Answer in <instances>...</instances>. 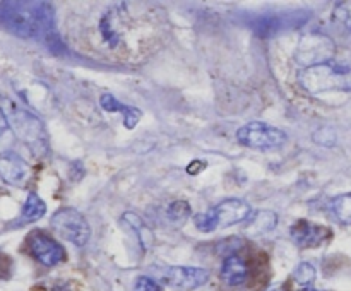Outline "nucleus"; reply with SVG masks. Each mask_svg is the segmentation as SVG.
Returning a JSON list of instances; mask_svg holds the SVG:
<instances>
[{
  "mask_svg": "<svg viewBox=\"0 0 351 291\" xmlns=\"http://www.w3.org/2000/svg\"><path fill=\"white\" fill-rule=\"evenodd\" d=\"M160 277L171 288L178 290H195L208 283L209 273L201 267H184V266H171L161 267Z\"/></svg>",
  "mask_w": 351,
  "mask_h": 291,
  "instance_id": "6e6552de",
  "label": "nucleus"
},
{
  "mask_svg": "<svg viewBox=\"0 0 351 291\" xmlns=\"http://www.w3.org/2000/svg\"><path fill=\"white\" fill-rule=\"evenodd\" d=\"M250 276V267L245 260L237 253H232L225 259L221 266V279L228 286H240Z\"/></svg>",
  "mask_w": 351,
  "mask_h": 291,
  "instance_id": "4468645a",
  "label": "nucleus"
},
{
  "mask_svg": "<svg viewBox=\"0 0 351 291\" xmlns=\"http://www.w3.org/2000/svg\"><path fill=\"white\" fill-rule=\"evenodd\" d=\"M163 26L160 10L146 3H108L82 17L81 36L98 57L130 62L160 45Z\"/></svg>",
  "mask_w": 351,
  "mask_h": 291,
  "instance_id": "f257e3e1",
  "label": "nucleus"
},
{
  "mask_svg": "<svg viewBox=\"0 0 351 291\" xmlns=\"http://www.w3.org/2000/svg\"><path fill=\"white\" fill-rule=\"evenodd\" d=\"M99 105H101V108L105 110V112L123 113V116H125V118H123V123H125L127 129H134V127L139 123L141 116H143L139 108L122 105V103H120L119 99H115V96L112 94H103L101 98H99Z\"/></svg>",
  "mask_w": 351,
  "mask_h": 291,
  "instance_id": "dca6fc26",
  "label": "nucleus"
},
{
  "mask_svg": "<svg viewBox=\"0 0 351 291\" xmlns=\"http://www.w3.org/2000/svg\"><path fill=\"white\" fill-rule=\"evenodd\" d=\"M332 50H335V45L329 38L321 36V34H308L302 40L297 57L307 68L331 60Z\"/></svg>",
  "mask_w": 351,
  "mask_h": 291,
  "instance_id": "1a4fd4ad",
  "label": "nucleus"
},
{
  "mask_svg": "<svg viewBox=\"0 0 351 291\" xmlns=\"http://www.w3.org/2000/svg\"><path fill=\"white\" fill-rule=\"evenodd\" d=\"M9 267V259L3 253H0V277L5 276V270Z\"/></svg>",
  "mask_w": 351,
  "mask_h": 291,
  "instance_id": "a878e982",
  "label": "nucleus"
},
{
  "mask_svg": "<svg viewBox=\"0 0 351 291\" xmlns=\"http://www.w3.org/2000/svg\"><path fill=\"white\" fill-rule=\"evenodd\" d=\"M315 276H317V270H315V267L308 262L298 264L297 269H295L293 273L295 283L302 288H311L312 283L315 281Z\"/></svg>",
  "mask_w": 351,
  "mask_h": 291,
  "instance_id": "412c9836",
  "label": "nucleus"
},
{
  "mask_svg": "<svg viewBox=\"0 0 351 291\" xmlns=\"http://www.w3.org/2000/svg\"><path fill=\"white\" fill-rule=\"evenodd\" d=\"M134 291H161V286L151 277L141 276L137 277L136 284H134Z\"/></svg>",
  "mask_w": 351,
  "mask_h": 291,
  "instance_id": "5701e85b",
  "label": "nucleus"
},
{
  "mask_svg": "<svg viewBox=\"0 0 351 291\" xmlns=\"http://www.w3.org/2000/svg\"><path fill=\"white\" fill-rule=\"evenodd\" d=\"M267 291H285V288H281V286H274V288H269V290Z\"/></svg>",
  "mask_w": 351,
  "mask_h": 291,
  "instance_id": "bb28decb",
  "label": "nucleus"
},
{
  "mask_svg": "<svg viewBox=\"0 0 351 291\" xmlns=\"http://www.w3.org/2000/svg\"><path fill=\"white\" fill-rule=\"evenodd\" d=\"M298 81L311 94L351 91V67L329 60L300 71Z\"/></svg>",
  "mask_w": 351,
  "mask_h": 291,
  "instance_id": "7ed1b4c3",
  "label": "nucleus"
},
{
  "mask_svg": "<svg viewBox=\"0 0 351 291\" xmlns=\"http://www.w3.org/2000/svg\"><path fill=\"white\" fill-rule=\"evenodd\" d=\"M0 26L19 38L55 36V9L48 2H0Z\"/></svg>",
  "mask_w": 351,
  "mask_h": 291,
  "instance_id": "f03ea898",
  "label": "nucleus"
},
{
  "mask_svg": "<svg viewBox=\"0 0 351 291\" xmlns=\"http://www.w3.org/2000/svg\"><path fill=\"white\" fill-rule=\"evenodd\" d=\"M332 212L336 214L339 223L351 225V194H343L332 201Z\"/></svg>",
  "mask_w": 351,
  "mask_h": 291,
  "instance_id": "a211bd4d",
  "label": "nucleus"
},
{
  "mask_svg": "<svg viewBox=\"0 0 351 291\" xmlns=\"http://www.w3.org/2000/svg\"><path fill=\"white\" fill-rule=\"evenodd\" d=\"M290 235L298 246L311 249V246H317L321 245L322 242H326L331 233H329V229L326 228V226L315 225V223L302 219V221L295 223V225L291 226Z\"/></svg>",
  "mask_w": 351,
  "mask_h": 291,
  "instance_id": "9b49d317",
  "label": "nucleus"
},
{
  "mask_svg": "<svg viewBox=\"0 0 351 291\" xmlns=\"http://www.w3.org/2000/svg\"><path fill=\"white\" fill-rule=\"evenodd\" d=\"M314 140L317 144H321V146H326V147H331L332 144L336 142V134L332 129H321L317 134L314 136Z\"/></svg>",
  "mask_w": 351,
  "mask_h": 291,
  "instance_id": "b1692460",
  "label": "nucleus"
},
{
  "mask_svg": "<svg viewBox=\"0 0 351 291\" xmlns=\"http://www.w3.org/2000/svg\"><path fill=\"white\" fill-rule=\"evenodd\" d=\"M27 249L31 255L40 264L47 267H53L65 260V250L58 242H55L50 235L45 231H33L27 235Z\"/></svg>",
  "mask_w": 351,
  "mask_h": 291,
  "instance_id": "0eeeda50",
  "label": "nucleus"
},
{
  "mask_svg": "<svg viewBox=\"0 0 351 291\" xmlns=\"http://www.w3.org/2000/svg\"><path fill=\"white\" fill-rule=\"evenodd\" d=\"M278 223V216L273 211H256L250 212L245 221V235L261 236L274 229Z\"/></svg>",
  "mask_w": 351,
  "mask_h": 291,
  "instance_id": "2eb2a0df",
  "label": "nucleus"
},
{
  "mask_svg": "<svg viewBox=\"0 0 351 291\" xmlns=\"http://www.w3.org/2000/svg\"><path fill=\"white\" fill-rule=\"evenodd\" d=\"M191 212V204H189L187 201H173L167 207V218L170 219L173 225H182V223L187 221Z\"/></svg>",
  "mask_w": 351,
  "mask_h": 291,
  "instance_id": "6ab92c4d",
  "label": "nucleus"
},
{
  "mask_svg": "<svg viewBox=\"0 0 351 291\" xmlns=\"http://www.w3.org/2000/svg\"><path fill=\"white\" fill-rule=\"evenodd\" d=\"M216 218H218V228H228L237 223L247 221L250 216V205L242 199H226L215 205Z\"/></svg>",
  "mask_w": 351,
  "mask_h": 291,
  "instance_id": "ddd939ff",
  "label": "nucleus"
},
{
  "mask_svg": "<svg viewBox=\"0 0 351 291\" xmlns=\"http://www.w3.org/2000/svg\"><path fill=\"white\" fill-rule=\"evenodd\" d=\"M237 139L240 144L250 147V149L271 151L278 149L288 140L287 134L278 127L269 125L264 122H250L240 127L237 132Z\"/></svg>",
  "mask_w": 351,
  "mask_h": 291,
  "instance_id": "39448f33",
  "label": "nucleus"
},
{
  "mask_svg": "<svg viewBox=\"0 0 351 291\" xmlns=\"http://www.w3.org/2000/svg\"><path fill=\"white\" fill-rule=\"evenodd\" d=\"M194 223H195V226L201 229V231H206V233H209V231H213V229L218 228V218H216L215 207L208 209L206 212H201V214L195 216Z\"/></svg>",
  "mask_w": 351,
  "mask_h": 291,
  "instance_id": "4be33fe9",
  "label": "nucleus"
},
{
  "mask_svg": "<svg viewBox=\"0 0 351 291\" xmlns=\"http://www.w3.org/2000/svg\"><path fill=\"white\" fill-rule=\"evenodd\" d=\"M51 228L62 236V238L69 240L74 243L75 246H84L88 243L89 236H91V229H89L88 221L84 216L79 211L72 207L58 209L53 216H51Z\"/></svg>",
  "mask_w": 351,
  "mask_h": 291,
  "instance_id": "423d86ee",
  "label": "nucleus"
},
{
  "mask_svg": "<svg viewBox=\"0 0 351 291\" xmlns=\"http://www.w3.org/2000/svg\"><path fill=\"white\" fill-rule=\"evenodd\" d=\"M0 110L17 139L23 140L34 154H43L47 151V134L38 116L17 106L10 99L0 98Z\"/></svg>",
  "mask_w": 351,
  "mask_h": 291,
  "instance_id": "20e7f679",
  "label": "nucleus"
},
{
  "mask_svg": "<svg viewBox=\"0 0 351 291\" xmlns=\"http://www.w3.org/2000/svg\"><path fill=\"white\" fill-rule=\"evenodd\" d=\"M27 177H29V166L19 154L9 151L0 156V178L5 184L21 187L26 184Z\"/></svg>",
  "mask_w": 351,
  "mask_h": 291,
  "instance_id": "f8f14e48",
  "label": "nucleus"
},
{
  "mask_svg": "<svg viewBox=\"0 0 351 291\" xmlns=\"http://www.w3.org/2000/svg\"><path fill=\"white\" fill-rule=\"evenodd\" d=\"M123 221L129 223V225L132 226V229L137 233V236H139L143 246L146 249V246L151 243V231H149V228L144 225L143 219H141L137 214H134V212H125V214H123Z\"/></svg>",
  "mask_w": 351,
  "mask_h": 291,
  "instance_id": "aec40b11",
  "label": "nucleus"
},
{
  "mask_svg": "<svg viewBox=\"0 0 351 291\" xmlns=\"http://www.w3.org/2000/svg\"><path fill=\"white\" fill-rule=\"evenodd\" d=\"M308 17H311V14L304 12V10H297V12H288V14H274V16H267L257 21L256 31L264 38L273 36V34H276L278 31L291 29V27L302 26L304 21L308 19Z\"/></svg>",
  "mask_w": 351,
  "mask_h": 291,
  "instance_id": "9d476101",
  "label": "nucleus"
},
{
  "mask_svg": "<svg viewBox=\"0 0 351 291\" xmlns=\"http://www.w3.org/2000/svg\"><path fill=\"white\" fill-rule=\"evenodd\" d=\"M201 168H206V163H202V161H194V163H192V164H189L187 171L191 175H197Z\"/></svg>",
  "mask_w": 351,
  "mask_h": 291,
  "instance_id": "393cba45",
  "label": "nucleus"
},
{
  "mask_svg": "<svg viewBox=\"0 0 351 291\" xmlns=\"http://www.w3.org/2000/svg\"><path fill=\"white\" fill-rule=\"evenodd\" d=\"M307 291H319V290H307Z\"/></svg>",
  "mask_w": 351,
  "mask_h": 291,
  "instance_id": "cd10ccee",
  "label": "nucleus"
},
{
  "mask_svg": "<svg viewBox=\"0 0 351 291\" xmlns=\"http://www.w3.org/2000/svg\"><path fill=\"white\" fill-rule=\"evenodd\" d=\"M45 212H47V204L43 202V199L38 194L31 192L27 195V201L23 207V214H21V221L23 223H33L38 221L40 218H43Z\"/></svg>",
  "mask_w": 351,
  "mask_h": 291,
  "instance_id": "f3484780",
  "label": "nucleus"
}]
</instances>
